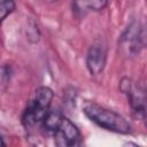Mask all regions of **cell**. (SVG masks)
I'll return each instance as SVG.
<instances>
[{
	"mask_svg": "<svg viewBox=\"0 0 147 147\" xmlns=\"http://www.w3.org/2000/svg\"><path fill=\"white\" fill-rule=\"evenodd\" d=\"M40 125L54 137V142L59 147L79 146L82 144V134L78 127L57 110H49Z\"/></svg>",
	"mask_w": 147,
	"mask_h": 147,
	"instance_id": "cell-1",
	"label": "cell"
},
{
	"mask_svg": "<svg viewBox=\"0 0 147 147\" xmlns=\"http://www.w3.org/2000/svg\"><path fill=\"white\" fill-rule=\"evenodd\" d=\"M83 113L98 126L116 132L126 134L131 132V125L130 123L119 114L115 113L114 110L107 109L93 101L85 102L83 107Z\"/></svg>",
	"mask_w": 147,
	"mask_h": 147,
	"instance_id": "cell-2",
	"label": "cell"
},
{
	"mask_svg": "<svg viewBox=\"0 0 147 147\" xmlns=\"http://www.w3.org/2000/svg\"><path fill=\"white\" fill-rule=\"evenodd\" d=\"M53 96V91L47 86H40L34 91L31 100L22 114V124L26 129L41 124L42 119L49 111Z\"/></svg>",
	"mask_w": 147,
	"mask_h": 147,
	"instance_id": "cell-3",
	"label": "cell"
},
{
	"mask_svg": "<svg viewBox=\"0 0 147 147\" xmlns=\"http://www.w3.org/2000/svg\"><path fill=\"white\" fill-rule=\"evenodd\" d=\"M145 46V31L139 22H132L119 38L121 52L126 56H134Z\"/></svg>",
	"mask_w": 147,
	"mask_h": 147,
	"instance_id": "cell-4",
	"label": "cell"
},
{
	"mask_svg": "<svg viewBox=\"0 0 147 147\" xmlns=\"http://www.w3.org/2000/svg\"><path fill=\"white\" fill-rule=\"evenodd\" d=\"M119 88L124 94H126L134 115L141 119H145V115H146L145 88L139 84H134V82H132V79L127 77L122 78L119 83Z\"/></svg>",
	"mask_w": 147,
	"mask_h": 147,
	"instance_id": "cell-5",
	"label": "cell"
},
{
	"mask_svg": "<svg viewBox=\"0 0 147 147\" xmlns=\"http://www.w3.org/2000/svg\"><path fill=\"white\" fill-rule=\"evenodd\" d=\"M107 61V47L102 41H95L88 48L86 55V67L91 75L102 72Z\"/></svg>",
	"mask_w": 147,
	"mask_h": 147,
	"instance_id": "cell-6",
	"label": "cell"
},
{
	"mask_svg": "<svg viewBox=\"0 0 147 147\" xmlns=\"http://www.w3.org/2000/svg\"><path fill=\"white\" fill-rule=\"evenodd\" d=\"M108 0H77L75 5H80L77 6L76 9L85 10V9H91L93 11H100L103 10L107 7Z\"/></svg>",
	"mask_w": 147,
	"mask_h": 147,
	"instance_id": "cell-7",
	"label": "cell"
},
{
	"mask_svg": "<svg viewBox=\"0 0 147 147\" xmlns=\"http://www.w3.org/2000/svg\"><path fill=\"white\" fill-rule=\"evenodd\" d=\"M15 9L14 0H0V21L5 20Z\"/></svg>",
	"mask_w": 147,
	"mask_h": 147,
	"instance_id": "cell-8",
	"label": "cell"
},
{
	"mask_svg": "<svg viewBox=\"0 0 147 147\" xmlns=\"http://www.w3.org/2000/svg\"><path fill=\"white\" fill-rule=\"evenodd\" d=\"M10 77H11V68L10 65H1L0 67V90H3L9 80H10Z\"/></svg>",
	"mask_w": 147,
	"mask_h": 147,
	"instance_id": "cell-9",
	"label": "cell"
},
{
	"mask_svg": "<svg viewBox=\"0 0 147 147\" xmlns=\"http://www.w3.org/2000/svg\"><path fill=\"white\" fill-rule=\"evenodd\" d=\"M0 146H6V142L3 141V138L0 136Z\"/></svg>",
	"mask_w": 147,
	"mask_h": 147,
	"instance_id": "cell-10",
	"label": "cell"
}]
</instances>
